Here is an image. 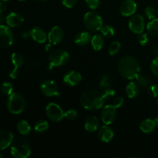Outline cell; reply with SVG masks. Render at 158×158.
Returning <instances> with one entry per match:
<instances>
[{
	"label": "cell",
	"instance_id": "1",
	"mask_svg": "<svg viewBox=\"0 0 158 158\" xmlns=\"http://www.w3.org/2000/svg\"><path fill=\"white\" fill-rule=\"evenodd\" d=\"M118 69L120 75L128 80L136 79L140 72V65L137 60L131 56L122 57L119 62Z\"/></svg>",
	"mask_w": 158,
	"mask_h": 158
},
{
	"label": "cell",
	"instance_id": "2",
	"mask_svg": "<svg viewBox=\"0 0 158 158\" xmlns=\"http://www.w3.org/2000/svg\"><path fill=\"white\" fill-rule=\"evenodd\" d=\"M104 100L101 93L96 89H87L81 95L80 103L84 109L94 111L103 106Z\"/></svg>",
	"mask_w": 158,
	"mask_h": 158
},
{
	"label": "cell",
	"instance_id": "3",
	"mask_svg": "<svg viewBox=\"0 0 158 158\" xmlns=\"http://www.w3.org/2000/svg\"><path fill=\"white\" fill-rule=\"evenodd\" d=\"M10 151L14 158L28 157L32 152L30 142L25 137H19L12 143Z\"/></svg>",
	"mask_w": 158,
	"mask_h": 158
},
{
	"label": "cell",
	"instance_id": "4",
	"mask_svg": "<svg viewBox=\"0 0 158 158\" xmlns=\"http://www.w3.org/2000/svg\"><path fill=\"white\" fill-rule=\"evenodd\" d=\"M26 107V100L19 94L12 93L7 101V108L12 114H21Z\"/></svg>",
	"mask_w": 158,
	"mask_h": 158
},
{
	"label": "cell",
	"instance_id": "5",
	"mask_svg": "<svg viewBox=\"0 0 158 158\" xmlns=\"http://www.w3.org/2000/svg\"><path fill=\"white\" fill-rule=\"evenodd\" d=\"M83 23L88 30L97 32L103 26V20L100 15L95 12H86L83 17Z\"/></svg>",
	"mask_w": 158,
	"mask_h": 158
},
{
	"label": "cell",
	"instance_id": "6",
	"mask_svg": "<svg viewBox=\"0 0 158 158\" xmlns=\"http://www.w3.org/2000/svg\"><path fill=\"white\" fill-rule=\"evenodd\" d=\"M69 59V55L66 51L63 49H56L53 51L49 55V69H52L54 67L63 66L68 62Z\"/></svg>",
	"mask_w": 158,
	"mask_h": 158
},
{
	"label": "cell",
	"instance_id": "7",
	"mask_svg": "<svg viewBox=\"0 0 158 158\" xmlns=\"http://www.w3.org/2000/svg\"><path fill=\"white\" fill-rule=\"evenodd\" d=\"M46 114L48 118L53 122H59L64 118V112L61 106L54 103L48 104L46 107Z\"/></svg>",
	"mask_w": 158,
	"mask_h": 158
},
{
	"label": "cell",
	"instance_id": "8",
	"mask_svg": "<svg viewBox=\"0 0 158 158\" xmlns=\"http://www.w3.org/2000/svg\"><path fill=\"white\" fill-rule=\"evenodd\" d=\"M117 118V108L113 104H108L103 107L101 112V120L106 125L114 123Z\"/></svg>",
	"mask_w": 158,
	"mask_h": 158
},
{
	"label": "cell",
	"instance_id": "9",
	"mask_svg": "<svg viewBox=\"0 0 158 158\" xmlns=\"http://www.w3.org/2000/svg\"><path fill=\"white\" fill-rule=\"evenodd\" d=\"M40 90L46 97H59L58 86L52 80H45L40 84Z\"/></svg>",
	"mask_w": 158,
	"mask_h": 158
},
{
	"label": "cell",
	"instance_id": "10",
	"mask_svg": "<svg viewBox=\"0 0 158 158\" xmlns=\"http://www.w3.org/2000/svg\"><path fill=\"white\" fill-rule=\"evenodd\" d=\"M13 43V35L8 26L0 25V47L8 48Z\"/></svg>",
	"mask_w": 158,
	"mask_h": 158
},
{
	"label": "cell",
	"instance_id": "11",
	"mask_svg": "<svg viewBox=\"0 0 158 158\" xmlns=\"http://www.w3.org/2000/svg\"><path fill=\"white\" fill-rule=\"evenodd\" d=\"M128 26H129V29L134 33H142L144 30L145 27L144 19L140 15H133L130 19Z\"/></svg>",
	"mask_w": 158,
	"mask_h": 158
},
{
	"label": "cell",
	"instance_id": "12",
	"mask_svg": "<svg viewBox=\"0 0 158 158\" xmlns=\"http://www.w3.org/2000/svg\"><path fill=\"white\" fill-rule=\"evenodd\" d=\"M137 8L135 0H125L120 4V12L123 16H131L135 13Z\"/></svg>",
	"mask_w": 158,
	"mask_h": 158
},
{
	"label": "cell",
	"instance_id": "13",
	"mask_svg": "<svg viewBox=\"0 0 158 158\" xmlns=\"http://www.w3.org/2000/svg\"><path fill=\"white\" fill-rule=\"evenodd\" d=\"M11 60H12L14 68L9 73V77L12 79H15L19 75V69L22 67L24 63V60L21 54L18 53V52H14L11 56Z\"/></svg>",
	"mask_w": 158,
	"mask_h": 158
},
{
	"label": "cell",
	"instance_id": "14",
	"mask_svg": "<svg viewBox=\"0 0 158 158\" xmlns=\"http://www.w3.org/2000/svg\"><path fill=\"white\" fill-rule=\"evenodd\" d=\"M63 31L60 26H53L48 34V40L52 45H58L63 39Z\"/></svg>",
	"mask_w": 158,
	"mask_h": 158
},
{
	"label": "cell",
	"instance_id": "15",
	"mask_svg": "<svg viewBox=\"0 0 158 158\" xmlns=\"http://www.w3.org/2000/svg\"><path fill=\"white\" fill-rule=\"evenodd\" d=\"M13 141V134L12 132L3 130L0 131V151L6 149L12 144Z\"/></svg>",
	"mask_w": 158,
	"mask_h": 158
},
{
	"label": "cell",
	"instance_id": "16",
	"mask_svg": "<svg viewBox=\"0 0 158 158\" xmlns=\"http://www.w3.org/2000/svg\"><path fill=\"white\" fill-rule=\"evenodd\" d=\"M81 80V74L77 71H70L63 77V82L69 86H77L80 83Z\"/></svg>",
	"mask_w": 158,
	"mask_h": 158
},
{
	"label": "cell",
	"instance_id": "17",
	"mask_svg": "<svg viewBox=\"0 0 158 158\" xmlns=\"http://www.w3.org/2000/svg\"><path fill=\"white\" fill-rule=\"evenodd\" d=\"M6 22L10 27H19L24 22L23 15L17 12H11L6 17Z\"/></svg>",
	"mask_w": 158,
	"mask_h": 158
},
{
	"label": "cell",
	"instance_id": "18",
	"mask_svg": "<svg viewBox=\"0 0 158 158\" xmlns=\"http://www.w3.org/2000/svg\"><path fill=\"white\" fill-rule=\"evenodd\" d=\"M29 34L32 40L38 43H44L48 39L46 32L40 27H34L29 32Z\"/></svg>",
	"mask_w": 158,
	"mask_h": 158
},
{
	"label": "cell",
	"instance_id": "19",
	"mask_svg": "<svg viewBox=\"0 0 158 158\" xmlns=\"http://www.w3.org/2000/svg\"><path fill=\"white\" fill-rule=\"evenodd\" d=\"M98 137L102 142L108 143L114 137V131L109 127L103 126L99 130Z\"/></svg>",
	"mask_w": 158,
	"mask_h": 158
},
{
	"label": "cell",
	"instance_id": "20",
	"mask_svg": "<svg viewBox=\"0 0 158 158\" xmlns=\"http://www.w3.org/2000/svg\"><path fill=\"white\" fill-rule=\"evenodd\" d=\"M92 37L90 32H80L76 35L75 38H74V42L78 46H85L90 43Z\"/></svg>",
	"mask_w": 158,
	"mask_h": 158
},
{
	"label": "cell",
	"instance_id": "21",
	"mask_svg": "<svg viewBox=\"0 0 158 158\" xmlns=\"http://www.w3.org/2000/svg\"><path fill=\"white\" fill-rule=\"evenodd\" d=\"M99 120L95 116H90L85 120L84 127L88 132H94L98 129Z\"/></svg>",
	"mask_w": 158,
	"mask_h": 158
},
{
	"label": "cell",
	"instance_id": "22",
	"mask_svg": "<svg viewBox=\"0 0 158 158\" xmlns=\"http://www.w3.org/2000/svg\"><path fill=\"white\" fill-rule=\"evenodd\" d=\"M139 91H140L139 86L134 82H131V83H128L127 86H126V89H125L127 96L129 98H134V97H137L139 94Z\"/></svg>",
	"mask_w": 158,
	"mask_h": 158
},
{
	"label": "cell",
	"instance_id": "23",
	"mask_svg": "<svg viewBox=\"0 0 158 158\" xmlns=\"http://www.w3.org/2000/svg\"><path fill=\"white\" fill-rule=\"evenodd\" d=\"M90 43L94 50L99 51L103 48L104 45V37L103 35L96 34L92 37Z\"/></svg>",
	"mask_w": 158,
	"mask_h": 158
},
{
	"label": "cell",
	"instance_id": "24",
	"mask_svg": "<svg viewBox=\"0 0 158 158\" xmlns=\"http://www.w3.org/2000/svg\"><path fill=\"white\" fill-rule=\"evenodd\" d=\"M156 124L154 120H151V119H146V120H143V121L140 123V129L141 130V131H143L145 134H148V133L152 132L153 131L155 128Z\"/></svg>",
	"mask_w": 158,
	"mask_h": 158
},
{
	"label": "cell",
	"instance_id": "25",
	"mask_svg": "<svg viewBox=\"0 0 158 158\" xmlns=\"http://www.w3.org/2000/svg\"><path fill=\"white\" fill-rule=\"evenodd\" d=\"M17 130L19 132L20 134L24 136L29 135L31 131V127L29 126V123L26 120H19L17 123Z\"/></svg>",
	"mask_w": 158,
	"mask_h": 158
},
{
	"label": "cell",
	"instance_id": "26",
	"mask_svg": "<svg viewBox=\"0 0 158 158\" xmlns=\"http://www.w3.org/2000/svg\"><path fill=\"white\" fill-rule=\"evenodd\" d=\"M148 33L153 36H158V19H154L147 25Z\"/></svg>",
	"mask_w": 158,
	"mask_h": 158
},
{
	"label": "cell",
	"instance_id": "27",
	"mask_svg": "<svg viewBox=\"0 0 158 158\" xmlns=\"http://www.w3.org/2000/svg\"><path fill=\"white\" fill-rule=\"evenodd\" d=\"M34 129L39 133L46 132L49 129V123L45 120H38L34 126Z\"/></svg>",
	"mask_w": 158,
	"mask_h": 158
},
{
	"label": "cell",
	"instance_id": "28",
	"mask_svg": "<svg viewBox=\"0 0 158 158\" xmlns=\"http://www.w3.org/2000/svg\"><path fill=\"white\" fill-rule=\"evenodd\" d=\"M136 80H137V83L143 88H148L151 85V80L145 75L139 74L137 78H136Z\"/></svg>",
	"mask_w": 158,
	"mask_h": 158
},
{
	"label": "cell",
	"instance_id": "29",
	"mask_svg": "<svg viewBox=\"0 0 158 158\" xmlns=\"http://www.w3.org/2000/svg\"><path fill=\"white\" fill-rule=\"evenodd\" d=\"M120 48H121V44H120V42H113L108 48V52L110 56H114L120 52Z\"/></svg>",
	"mask_w": 158,
	"mask_h": 158
},
{
	"label": "cell",
	"instance_id": "30",
	"mask_svg": "<svg viewBox=\"0 0 158 158\" xmlns=\"http://www.w3.org/2000/svg\"><path fill=\"white\" fill-rule=\"evenodd\" d=\"M12 91H13V86L12 85V83H9V82H4L2 84L1 92L4 95H11L12 94Z\"/></svg>",
	"mask_w": 158,
	"mask_h": 158
},
{
	"label": "cell",
	"instance_id": "31",
	"mask_svg": "<svg viewBox=\"0 0 158 158\" xmlns=\"http://www.w3.org/2000/svg\"><path fill=\"white\" fill-rule=\"evenodd\" d=\"M101 33L103 36H107L110 37L113 36L114 35V29L112 26H109V25H105V26H103L101 28Z\"/></svg>",
	"mask_w": 158,
	"mask_h": 158
},
{
	"label": "cell",
	"instance_id": "32",
	"mask_svg": "<svg viewBox=\"0 0 158 158\" xmlns=\"http://www.w3.org/2000/svg\"><path fill=\"white\" fill-rule=\"evenodd\" d=\"M111 84V77L108 74H104L100 81V86L103 89L108 88Z\"/></svg>",
	"mask_w": 158,
	"mask_h": 158
},
{
	"label": "cell",
	"instance_id": "33",
	"mask_svg": "<svg viewBox=\"0 0 158 158\" xmlns=\"http://www.w3.org/2000/svg\"><path fill=\"white\" fill-rule=\"evenodd\" d=\"M114 95H115V91H114V89L109 87L105 88L104 90L102 93V97H103L104 101L112 99L114 97Z\"/></svg>",
	"mask_w": 158,
	"mask_h": 158
},
{
	"label": "cell",
	"instance_id": "34",
	"mask_svg": "<svg viewBox=\"0 0 158 158\" xmlns=\"http://www.w3.org/2000/svg\"><path fill=\"white\" fill-rule=\"evenodd\" d=\"M145 15H146V16L149 19H155L156 15H157L156 9L154 7H152V6H148L145 9Z\"/></svg>",
	"mask_w": 158,
	"mask_h": 158
},
{
	"label": "cell",
	"instance_id": "35",
	"mask_svg": "<svg viewBox=\"0 0 158 158\" xmlns=\"http://www.w3.org/2000/svg\"><path fill=\"white\" fill-rule=\"evenodd\" d=\"M148 93L151 97H158V85L152 84L150 85L148 87Z\"/></svg>",
	"mask_w": 158,
	"mask_h": 158
},
{
	"label": "cell",
	"instance_id": "36",
	"mask_svg": "<svg viewBox=\"0 0 158 158\" xmlns=\"http://www.w3.org/2000/svg\"><path fill=\"white\" fill-rule=\"evenodd\" d=\"M88 7L91 9H96L100 6L101 0H85Z\"/></svg>",
	"mask_w": 158,
	"mask_h": 158
},
{
	"label": "cell",
	"instance_id": "37",
	"mask_svg": "<svg viewBox=\"0 0 158 158\" xmlns=\"http://www.w3.org/2000/svg\"><path fill=\"white\" fill-rule=\"evenodd\" d=\"M64 117L69 120H74L77 117V112L75 110H69L64 113Z\"/></svg>",
	"mask_w": 158,
	"mask_h": 158
},
{
	"label": "cell",
	"instance_id": "38",
	"mask_svg": "<svg viewBox=\"0 0 158 158\" xmlns=\"http://www.w3.org/2000/svg\"><path fill=\"white\" fill-rule=\"evenodd\" d=\"M137 40H138V43H140L141 46H146L147 44L149 42V37H148V34L146 33H140V35H138V38H137Z\"/></svg>",
	"mask_w": 158,
	"mask_h": 158
},
{
	"label": "cell",
	"instance_id": "39",
	"mask_svg": "<svg viewBox=\"0 0 158 158\" xmlns=\"http://www.w3.org/2000/svg\"><path fill=\"white\" fill-rule=\"evenodd\" d=\"M151 69L154 75L158 77V56L154 58L151 62Z\"/></svg>",
	"mask_w": 158,
	"mask_h": 158
},
{
	"label": "cell",
	"instance_id": "40",
	"mask_svg": "<svg viewBox=\"0 0 158 158\" xmlns=\"http://www.w3.org/2000/svg\"><path fill=\"white\" fill-rule=\"evenodd\" d=\"M62 3L66 8H73L77 5L78 0H61Z\"/></svg>",
	"mask_w": 158,
	"mask_h": 158
},
{
	"label": "cell",
	"instance_id": "41",
	"mask_svg": "<svg viewBox=\"0 0 158 158\" xmlns=\"http://www.w3.org/2000/svg\"><path fill=\"white\" fill-rule=\"evenodd\" d=\"M123 101H124V100H123V97H117V98L114 99V101H113V105L117 109V108L120 107V106L123 104Z\"/></svg>",
	"mask_w": 158,
	"mask_h": 158
},
{
	"label": "cell",
	"instance_id": "42",
	"mask_svg": "<svg viewBox=\"0 0 158 158\" xmlns=\"http://www.w3.org/2000/svg\"><path fill=\"white\" fill-rule=\"evenodd\" d=\"M6 9V5L5 2H0V13H3Z\"/></svg>",
	"mask_w": 158,
	"mask_h": 158
},
{
	"label": "cell",
	"instance_id": "43",
	"mask_svg": "<svg viewBox=\"0 0 158 158\" xmlns=\"http://www.w3.org/2000/svg\"><path fill=\"white\" fill-rule=\"evenodd\" d=\"M29 35H30V34H29V33H27V32H23V34H22V36L23 37V38H28V37L29 36Z\"/></svg>",
	"mask_w": 158,
	"mask_h": 158
},
{
	"label": "cell",
	"instance_id": "44",
	"mask_svg": "<svg viewBox=\"0 0 158 158\" xmlns=\"http://www.w3.org/2000/svg\"><path fill=\"white\" fill-rule=\"evenodd\" d=\"M5 19H5L4 15H2V13H0V23H2L3 22L5 21Z\"/></svg>",
	"mask_w": 158,
	"mask_h": 158
},
{
	"label": "cell",
	"instance_id": "45",
	"mask_svg": "<svg viewBox=\"0 0 158 158\" xmlns=\"http://www.w3.org/2000/svg\"><path fill=\"white\" fill-rule=\"evenodd\" d=\"M154 122H155L156 127H158V115L155 117V118H154Z\"/></svg>",
	"mask_w": 158,
	"mask_h": 158
},
{
	"label": "cell",
	"instance_id": "46",
	"mask_svg": "<svg viewBox=\"0 0 158 158\" xmlns=\"http://www.w3.org/2000/svg\"><path fill=\"white\" fill-rule=\"evenodd\" d=\"M35 1H37V2H45V1H46V0H35Z\"/></svg>",
	"mask_w": 158,
	"mask_h": 158
},
{
	"label": "cell",
	"instance_id": "47",
	"mask_svg": "<svg viewBox=\"0 0 158 158\" xmlns=\"http://www.w3.org/2000/svg\"><path fill=\"white\" fill-rule=\"evenodd\" d=\"M2 157H3L2 154H1V153H0V158H2Z\"/></svg>",
	"mask_w": 158,
	"mask_h": 158
},
{
	"label": "cell",
	"instance_id": "48",
	"mask_svg": "<svg viewBox=\"0 0 158 158\" xmlns=\"http://www.w3.org/2000/svg\"><path fill=\"white\" fill-rule=\"evenodd\" d=\"M1 1H2V2H6L9 1V0H1Z\"/></svg>",
	"mask_w": 158,
	"mask_h": 158
},
{
	"label": "cell",
	"instance_id": "49",
	"mask_svg": "<svg viewBox=\"0 0 158 158\" xmlns=\"http://www.w3.org/2000/svg\"><path fill=\"white\" fill-rule=\"evenodd\" d=\"M18 1H19V2H23V1H25V0H18Z\"/></svg>",
	"mask_w": 158,
	"mask_h": 158
},
{
	"label": "cell",
	"instance_id": "50",
	"mask_svg": "<svg viewBox=\"0 0 158 158\" xmlns=\"http://www.w3.org/2000/svg\"><path fill=\"white\" fill-rule=\"evenodd\" d=\"M157 105H158V97H157Z\"/></svg>",
	"mask_w": 158,
	"mask_h": 158
},
{
	"label": "cell",
	"instance_id": "51",
	"mask_svg": "<svg viewBox=\"0 0 158 158\" xmlns=\"http://www.w3.org/2000/svg\"><path fill=\"white\" fill-rule=\"evenodd\" d=\"M157 14H158V10H157Z\"/></svg>",
	"mask_w": 158,
	"mask_h": 158
}]
</instances>
